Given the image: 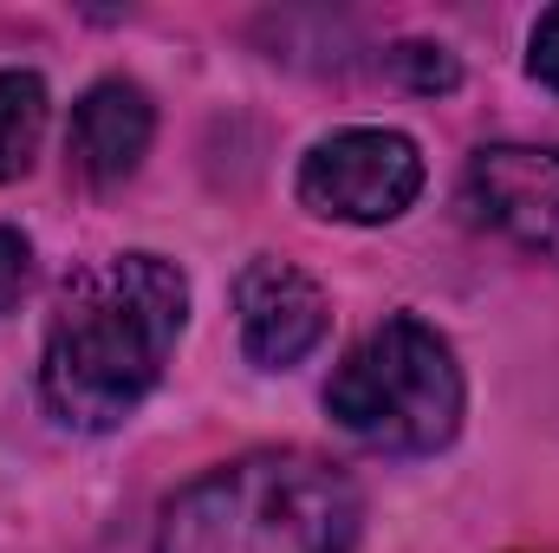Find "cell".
<instances>
[{
  "instance_id": "obj_11",
  "label": "cell",
  "mask_w": 559,
  "mask_h": 553,
  "mask_svg": "<svg viewBox=\"0 0 559 553\" xmlns=\"http://www.w3.org/2000/svg\"><path fill=\"white\" fill-rule=\"evenodd\" d=\"M527 72L559 98V7H547L534 20V33H527Z\"/></svg>"
},
{
  "instance_id": "obj_6",
  "label": "cell",
  "mask_w": 559,
  "mask_h": 553,
  "mask_svg": "<svg viewBox=\"0 0 559 553\" xmlns=\"http://www.w3.org/2000/svg\"><path fill=\"white\" fill-rule=\"evenodd\" d=\"M235 332H241V352L261 372H293L299 358H312L325 345L332 299H325V286L306 268L261 255L235 280Z\"/></svg>"
},
{
  "instance_id": "obj_10",
  "label": "cell",
  "mask_w": 559,
  "mask_h": 553,
  "mask_svg": "<svg viewBox=\"0 0 559 553\" xmlns=\"http://www.w3.org/2000/svg\"><path fill=\"white\" fill-rule=\"evenodd\" d=\"M26 286H33V242L0 222V319L26 299Z\"/></svg>"
},
{
  "instance_id": "obj_5",
  "label": "cell",
  "mask_w": 559,
  "mask_h": 553,
  "mask_svg": "<svg viewBox=\"0 0 559 553\" xmlns=\"http://www.w3.org/2000/svg\"><path fill=\"white\" fill-rule=\"evenodd\" d=\"M462 196L475 222L514 248L559 261V143H488L468 156Z\"/></svg>"
},
{
  "instance_id": "obj_9",
  "label": "cell",
  "mask_w": 559,
  "mask_h": 553,
  "mask_svg": "<svg viewBox=\"0 0 559 553\" xmlns=\"http://www.w3.org/2000/svg\"><path fill=\"white\" fill-rule=\"evenodd\" d=\"M384 72L411 92H455V79H462V66L429 39H404L397 52H384Z\"/></svg>"
},
{
  "instance_id": "obj_3",
  "label": "cell",
  "mask_w": 559,
  "mask_h": 553,
  "mask_svg": "<svg viewBox=\"0 0 559 553\" xmlns=\"http://www.w3.org/2000/svg\"><path fill=\"white\" fill-rule=\"evenodd\" d=\"M325 411L371 456H436L462 430L468 378L455 345L429 319L391 313L338 358L325 385Z\"/></svg>"
},
{
  "instance_id": "obj_8",
  "label": "cell",
  "mask_w": 559,
  "mask_h": 553,
  "mask_svg": "<svg viewBox=\"0 0 559 553\" xmlns=\"http://www.w3.org/2000/svg\"><path fill=\"white\" fill-rule=\"evenodd\" d=\"M46 79L39 72H0V183H20L39 156V138H46Z\"/></svg>"
},
{
  "instance_id": "obj_1",
  "label": "cell",
  "mask_w": 559,
  "mask_h": 553,
  "mask_svg": "<svg viewBox=\"0 0 559 553\" xmlns=\"http://www.w3.org/2000/svg\"><path fill=\"white\" fill-rule=\"evenodd\" d=\"M182 326H189V280L176 261L131 248L79 268L66 280L39 345L46 411L85 436L118 430L163 385Z\"/></svg>"
},
{
  "instance_id": "obj_7",
  "label": "cell",
  "mask_w": 559,
  "mask_h": 553,
  "mask_svg": "<svg viewBox=\"0 0 559 553\" xmlns=\"http://www.w3.org/2000/svg\"><path fill=\"white\" fill-rule=\"evenodd\" d=\"M156 138V105L138 79H98L79 105H72V131H66V163L85 189H118L131 183L150 156Z\"/></svg>"
},
{
  "instance_id": "obj_2",
  "label": "cell",
  "mask_w": 559,
  "mask_h": 553,
  "mask_svg": "<svg viewBox=\"0 0 559 553\" xmlns=\"http://www.w3.org/2000/svg\"><path fill=\"white\" fill-rule=\"evenodd\" d=\"M358 482L312 449H248L182 482L156 515V553H352Z\"/></svg>"
},
{
  "instance_id": "obj_4",
  "label": "cell",
  "mask_w": 559,
  "mask_h": 553,
  "mask_svg": "<svg viewBox=\"0 0 559 553\" xmlns=\"http://www.w3.org/2000/svg\"><path fill=\"white\" fill-rule=\"evenodd\" d=\"M293 189H299V202L319 222L384 228V222H397V215L417 209L423 150H417V138H404L391 125H345V131L319 138L299 156Z\"/></svg>"
}]
</instances>
